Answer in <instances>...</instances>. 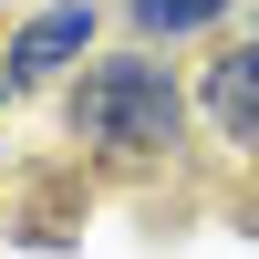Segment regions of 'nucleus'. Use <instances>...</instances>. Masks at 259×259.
I'll return each mask as SVG.
<instances>
[{
    "instance_id": "2",
    "label": "nucleus",
    "mask_w": 259,
    "mask_h": 259,
    "mask_svg": "<svg viewBox=\"0 0 259 259\" xmlns=\"http://www.w3.org/2000/svg\"><path fill=\"white\" fill-rule=\"evenodd\" d=\"M94 0H52V11H31L0 52H11V73L21 83H62V73H83V52H94Z\"/></svg>"
},
{
    "instance_id": "4",
    "label": "nucleus",
    "mask_w": 259,
    "mask_h": 259,
    "mask_svg": "<svg viewBox=\"0 0 259 259\" xmlns=\"http://www.w3.org/2000/svg\"><path fill=\"white\" fill-rule=\"evenodd\" d=\"M124 11H135L145 41H187V31H207V21H228L239 0H124Z\"/></svg>"
},
{
    "instance_id": "5",
    "label": "nucleus",
    "mask_w": 259,
    "mask_h": 259,
    "mask_svg": "<svg viewBox=\"0 0 259 259\" xmlns=\"http://www.w3.org/2000/svg\"><path fill=\"white\" fill-rule=\"evenodd\" d=\"M11 94H21V73H11V52H0V104H11Z\"/></svg>"
},
{
    "instance_id": "1",
    "label": "nucleus",
    "mask_w": 259,
    "mask_h": 259,
    "mask_svg": "<svg viewBox=\"0 0 259 259\" xmlns=\"http://www.w3.org/2000/svg\"><path fill=\"white\" fill-rule=\"evenodd\" d=\"M62 124H73L83 156L104 166H166L187 135V83L177 62L156 52V41H135V52H83L73 94H62Z\"/></svg>"
},
{
    "instance_id": "3",
    "label": "nucleus",
    "mask_w": 259,
    "mask_h": 259,
    "mask_svg": "<svg viewBox=\"0 0 259 259\" xmlns=\"http://www.w3.org/2000/svg\"><path fill=\"white\" fill-rule=\"evenodd\" d=\"M197 114L218 124V145L259 156V31H249V41H228V52L207 62V83H197Z\"/></svg>"
}]
</instances>
